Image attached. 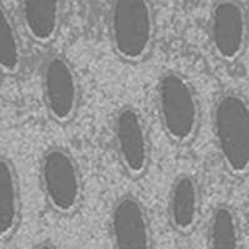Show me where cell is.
<instances>
[{
  "mask_svg": "<svg viewBox=\"0 0 249 249\" xmlns=\"http://www.w3.org/2000/svg\"><path fill=\"white\" fill-rule=\"evenodd\" d=\"M201 213V190L196 177L190 174L178 175L168 197V217L171 226L182 235L191 233Z\"/></svg>",
  "mask_w": 249,
  "mask_h": 249,
  "instance_id": "cell-9",
  "label": "cell"
},
{
  "mask_svg": "<svg viewBox=\"0 0 249 249\" xmlns=\"http://www.w3.org/2000/svg\"><path fill=\"white\" fill-rule=\"evenodd\" d=\"M209 35L214 54L235 63L248 44V15L239 0H217L210 12Z\"/></svg>",
  "mask_w": 249,
  "mask_h": 249,
  "instance_id": "cell-7",
  "label": "cell"
},
{
  "mask_svg": "<svg viewBox=\"0 0 249 249\" xmlns=\"http://www.w3.org/2000/svg\"><path fill=\"white\" fill-rule=\"evenodd\" d=\"M41 89L51 120L63 125L71 123L80 105V85L71 63L64 55L53 54L44 61Z\"/></svg>",
  "mask_w": 249,
  "mask_h": 249,
  "instance_id": "cell-5",
  "label": "cell"
},
{
  "mask_svg": "<svg viewBox=\"0 0 249 249\" xmlns=\"http://www.w3.org/2000/svg\"><path fill=\"white\" fill-rule=\"evenodd\" d=\"M20 13L28 35L38 44L51 42L61 23V0H20Z\"/></svg>",
  "mask_w": 249,
  "mask_h": 249,
  "instance_id": "cell-11",
  "label": "cell"
},
{
  "mask_svg": "<svg viewBox=\"0 0 249 249\" xmlns=\"http://www.w3.org/2000/svg\"><path fill=\"white\" fill-rule=\"evenodd\" d=\"M39 184L50 209L60 216L74 214L83 201V178L74 156L64 147L47 149L39 159Z\"/></svg>",
  "mask_w": 249,
  "mask_h": 249,
  "instance_id": "cell-4",
  "label": "cell"
},
{
  "mask_svg": "<svg viewBox=\"0 0 249 249\" xmlns=\"http://www.w3.org/2000/svg\"><path fill=\"white\" fill-rule=\"evenodd\" d=\"M156 105L165 134L178 146L194 142L200 130V102L191 82L178 71L163 73L156 85Z\"/></svg>",
  "mask_w": 249,
  "mask_h": 249,
  "instance_id": "cell-2",
  "label": "cell"
},
{
  "mask_svg": "<svg viewBox=\"0 0 249 249\" xmlns=\"http://www.w3.org/2000/svg\"><path fill=\"white\" fill-rule=\"evenodd\" d=\"M207 249H242L241 220L229 204H217L207 228Z\"/></svg>",
  "mask_w": 249,
  "mask_h": 249,
  "instance_id": "cell-12",
  "label": "cell"
},
{
  "mask_svg": "<svg viewBox=\"0 0 249 249\" xmlns=\"http://www.w3.org/2000/svg\"><path fill=\"white\" fill-rule=\"evenodd\" d=\"M34 249H57L51 242H41V244H38L36 247Z\"/></svg>",
  "mask_w": 249,
  "mask_h": 249,
  "instance_id": "cell-14",
  "label": "cell"
},
{
  "mask_svg": "<svg viewBox=\"0 0 249 249\" xmlns=\"http://www.w3.org/2000/svg\"><path fill=\"white\" fill-rule=\"evenodd\" d=\"M22 198L18 172L10 159L0 156V241H9L18 231Z\"/></svg>",
  "mask_w": 249,
  "mask_h": 249,
  "instance_id": "cell-10",
  "label": "cell"
},
{
  "mask_svg": "<svg viewBox=\"0 0 249 249\" xmlns=\"http://www.w3.org/2000/svg\"><path fill=\"white\" fill-rule=\"evenodd\" d=\"M22 66V45L16 26L6 10L0 4V71L15 74Z\"/></svg>",
  "mask_w": 249,
  "mask_h": 249,
  "instance_id": "cell-13",
  "label": "cell"
},
{
  "mask_svg": "<svg viewBox=\"0 0 249 249\" xmlns=\"http://www.w3.org/2000/svg\"><path fill=\"white\" fill-rule=\"evenodd\" d=\"M109 231L114 249H153L150 220L136 196L118 197L111 209Z\"/></svg>",
  "mask_w": 249,
  "mask_h": 249,
  "instance_id": "cell-8",
  "label": "cell"
},
{
  "mask_svg": "<svg viewBox=\"0 0 249 249\" xmlns=\"http://www.w3.org/2000/svg\"><path fill=\"white\" fill-rule=\"evenodd\" d=\"M112 134L120 163L131 178H142L152 162V146L147 127L140 111L131 105L118 109L112 123Z\"/></svg>",
  "mask_w": 249,
  "mask_h": 249,
  "instance_id": "cell-6",
  "label": "cell"
},
{
  "mask_svg": "<svg viewBox=\"0 0 249 249\" xmlns=\"http://www.w3.org/2000/svg\"><path fill=\"white\" fill-rule=\"evenodd\" d=\"M217 153L233 177L249 174V101L239 92L222 93L212 114Z\"/></svg>",
  "mask_w": 249,
  "mask_h": 249,
  "instance_id": "cell-1",
  "label": "cell"
},
{
  "mask_svg": "<svg viewBox=\"0 0 249 249\" xmlns=\"http://www.w3.org/2000/svg\"><path fill=\"white\" fill-rule=\"evenodd\" d=\"M109 35L114 51L128 63L147 57L155 39V13L150 0H112Z\"/></svg>",
  "mask_w": 249,
  "mask_h": 249,
  "instance_id": "cell-3",
  "label": "cell"
}]
</instances>
